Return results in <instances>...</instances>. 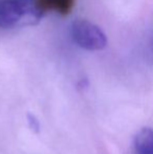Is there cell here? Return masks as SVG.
Returning <instances> with one entry per match:
<instances>
[{
    "label": "cell",
    "instance_id": "cell-4",
    "mask_svg": "<svg viewBox=\"0 0 153 154\" xmlns=\"http://www.w3.org/2000/svg\"><path fill=\"white\" fill-rule=\"evenodd\" d=\"M43 11H54L59 14L68 15L75 6V0H37Z\"/></svg>",
    "mask_w": 153,
    "mask_h": 154
},
{
    "label": "cell",
    "instance_id": "cell-5",
    "mask_svg": "<svg viewBox=\"0 0 153 154\" xmlns=\"http://www.w3.org/2000/svg\"><path fill=\"white\" fill-rule=\"evenodd\" d=\"M29 124H31V127H33V129H36V130L39 129L38 121L36 120L33 116H29Z\"/></svg>",
    "mask_w": 153,
    "mask_h": 154
},
{
    "label": "cell",
    "instance_id": "cell-1",
    "mask_svg": "<svg viewBox=\"0 0 153 154\" xmlns=\"http://www.w3.org/2000/svg\"><path fill=\"white\" fill-rule=\"evenodd\" d=\"M43 14L37 0H0V29L37 24Z\"/></svg>",
    "mask_w": 153,
    "mask_h": 154
},
{
    "label": "cell",
    "instance_id": "cell-2",
    "mask_svg": "<svg viewBox=\"0 0 153 154\" xmlns=\"http://www.w3.org/2000/svg\"><path fill=\"white\" fill-rule=\"evenodd\" d=\"M75 43L87 51H100L107 44V38L102 29L87 20H76L70 26Z\"/></svg>",
    "mask_w": 153,
    "mask_h": 154
},
{
    "label": "cell",
    "instance_id": "cell-3",
    "mask_svg": "<svg viewBox=\"0 0 153 154\" xmlns=\"http://www.w3.org/2000/svg\"><path fill=\"white\" fill-rule=\"evenodd\" d=\"M134 154H153V129L144 127L136 133L133 142Z\"/></svg>",
    "mask_w": 153,
    "mask_h": 154
}]
</instances>
